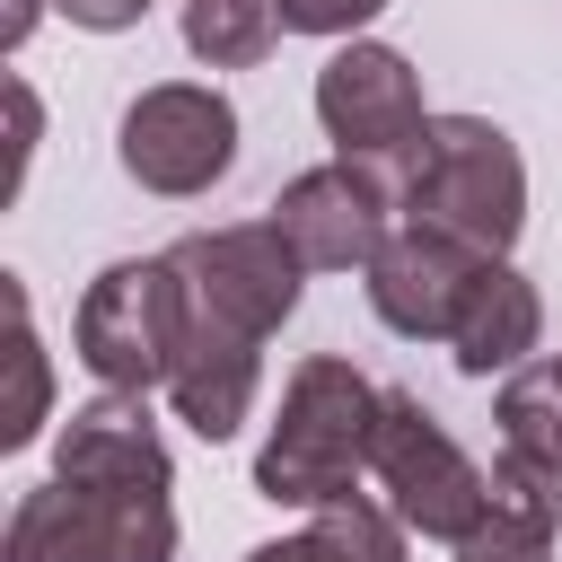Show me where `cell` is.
Returning a JSON list of instances; mask_svg holds the SVG:
<instances>
[{"mask_svg": "<svg viewBox=\"0 0 562 562\" xmlns=\"http://www.w3.org/2000/svg\"><path fill=\"white\" fill-rule=\"evenodd\" d=\"M176 465L140 395H88L53 439V483L9 509L0 562H176Z\"/></svg>", "mask_w": 562, "mask_h": 562, "instance_id": "cell-1", "label": "cell"}, {"mask_svg": "<svg viewBox=\"0 0 562 562\" xmlns=\"http://www.w3.org/2000/svg\"><path fill=\"white\" fill-rule=\"evenodd\" d=\"M378 395L342 351H316L290 369L281 386V413L255 448V492L263 501H290V509H325V501H351L360 474H369V439H378Z\"/></svg>", "mask_w": 562, "mask_h": 562, "instance_id": "cell-2", "label": "cell"}, {"mask_svg": "<svg viewBox=\"0 0 562 562\" xmlns=\"http://www.w3.org/2000/svg\"><path fill=\"white\" fill-rule=\"evenodd\" d=\"M413 228H439L474 255H509L527 228V158L501 123L483 114H430L422 149H413V193H404Z\"/></svg>", "mask_w": 562, "mask_h": 562, "instance_id": "cell-3", "label": "cell"}, {"mask_svg": "<svg viewBox=\"0 0 562 562\" xmlns=\"http://www.w3.org/2000/svg\"><path fill=\"white\" fill-rule=\"evenodd\" d=\"M176 342H184V281H176L167 255H123V263H105V272L79 290V307H70V351H79L88 378L114 386V395L167 386Z\"/></svg>", "mask_w": 562, "mask_h": 562, "instance_id": "cell-4", "label": "cell"}, {"mask_svg": "<svg viewBox=\"0 0 562 562\" xmlns=\"http://www.w3.org/2000/svg\"><path fill=\"white\" fill-rule=\"evenodd\" d=\"M369 474H378L386 509L404 518V536L465 544V536H474V518L492 509V465H474V457L448 439V422H439L413 386H386V395H378Z\"/></svg>", "mask_w": 562, "mask_h": 562, "instance_id": "cell-5", "label": "cell"}, {"mask_svg": "<svg viewBox=\"0 0 562 562\" xmlns=\"http://www.w3.org/2000/svg\"><path fill=\"white\" fill-rule=\"evenodd\" d=\"M114 149H123V176L140 193L193 202L237 167V105L220 88H202V79H158V88H140L123 105Z\"/></svg>", "mask_w": 562, "mask_h": 562, "instance_id": "cell-6", "label": "cell"}, {"mask_svg": "<svg viewBox=\"0 0 562 562\" xmlns=\"http://www.w3.org/2000/svg\"><path fill=\"white\" fill-rule=\"evenodd\" d=\"M316 123L334 140L342 167H386V176H413V149L430 132V105H422V79L395 44H342L325 70H316Z\"/></svg>", "mask_w": 562, "mask_h": 562, "instance_id": "cell-7", "label": "cell"}, {"mask_svg": "<svg viewBox=\"0 0 562 562\" xmlns=\"http://www.w3.org/2000/svg\"><path fill=\"white\" fill-rule=\"evenodd\" d=\"M167 263H176V281H184V299H193L202 316H220V325H237V334H255V342H272V334L290 325L299 272H307V263L281 246L272 220L193 228V237L167 246Z\"/></svg>", "mask_w": 562, "mask_h": 562, "instance_id": "cell-8", "label": "cell"}, {"mask_svg": "<svg viewBox=\"0 0 562 562\" xmlns=\"http://www.w3.org/2000/svg\"><path fill=\"white\" fill-rule=\"evenodd\" d=\"M404 202L369 176V167H307V176H290L281 193H272V228H281V246L307 263V272H369L378 263V246L395 237L386 220H395Z\"/></svg>", "mask_w": 562, "mask_h": 562, "instance_id": "cell-9", "label": "cell"}, {"mask_svg": "<svg viewBox=\"0 0 562 562\" xmlns=\"http://www.w3.org/2000/svg\"><path fill=\"white\" fill-rule=\"evenodd\" d=\"M483 263H492V255H474V246L404 220V228L378 246V263H369V307H378V325L404 334V342H448Z\"/></svg>", "mask_w": 562, "mask_h": 562, "instance_id": "cell-10", "label": "cell"}, {"mask_svg": "<svg viewBox=\"0 0 562 562\" xmlns=\"http://www.w3.org/2000/svg\"><path fill=\"white\" fill-rule=\"evenodd\" d=\"M255 386H263V342L237 334V325H220V316H202V307L184 299V342H176V369H167L176 422L220 448V439H237V422L255 413Z\"/></svg>", "mask_w": 562, "mask_h": 562, "instance_id": "cell-11", "label": "cell"}, {"mask_svg": "<svg viewBox=\"0 0 562 562\" xmlns=\"http://www.w3.org/2000/svg\"><path fill=\"white\" fill-rule=\"evenodd\" d=\"M536 334H544V299H536V281H527L509 255H492V263L474 272V290H465V316H457V334H448V360H457L465 378L527 369Z\"/></svg>", "mask_w": 562, "mask_h": 562, "instance_id": "cell-12", "label": "cell"}, {"mask_svg": "<svg viewBox=\"0 0 562 562\" xmlns=\"http://www.w3.org/2000/svg\"><path fill=\"white\" fill-rule=\"evenodd\" d=\"M562 474L527 465V457H492V509L474 518V536L457 544V562H553V527H562Z\"/></svg>", "mask_w": 562, "mask_h": 562, "instance_id": "cell-13", "label": "cell"}, {"mask_svg": "<svg viewBox=\"0 0 562 562\" xmlns=\"http://www.w3.org/2000/svg\"><path fill=\"white\" fill-rule=\"evenodd\" d=\"M492 422H501V448H509V457L562 474V360H527V369H509L501 395H492Z\"/></svg>", "mask_w": 562, "mask_h": 562, "instance_id": "cell-14", "label": "cell"}, {"mask_svg": "<svg viewBox=\"0 0 562 562\" xmlns=\"http://www.w3.org/2000/svg\"><path fill=\"white\" fill-rule=\"evenodd\" d=\"M281 35L272 0H184V53L211 70H255Z\"/></svg>", "mask_w": 562, "mask_h": 562, "instance_id": "cell-15", "label": "cell"}, {"mask_svg": "<svg viewBox=\"0 0 562 562\" xmlns=\"http://www.w3.org/2000/svg\"><path fill=\"white\" fill-rule=\"evenodd\" d=\"M307 562H404V518L386 501H325L307 527Z\"/></svg>", "mask_w": 562, "mask_h": 562, "instance_id": "cell-16", "label": "cell"}, {"mask_svg": "<svg viewBox=\"0 0 562 562\" xmlns=\"http://www.w3.org/2000/svg\"><path fill=\"white\" fill-rule=\"evenodd\" d=\"M18 307V413L0 422V448H26L35 422H44V351H35V325H26V290H9Z\"/></svg>", "mask_w": 562, "mask_h": 562, "instance_id": "cell-17", "label": "cell"}, {"mask_svg": "<svg viewBox=\"0 0 562 562\" xmlns=\"http://www.w3.org/2000/svg\"><path fill=\"white\" fill-rule=\"evenodd\" d=\"M281 9V35H351V26H369L386 0H272Z\"/></svg>", "mask_w": 562, "mask_h": 562, "instance_id": "cell-18", "label": "cell"}, {"mask_svg": "<svg viewBox=\"0 0 562 562\" xmlns=\"http://www.w3.org/2000/svg\"><path fill=\"white\" fill-rule=\"evenodd\" d=\"M70 26H88V35H123V26H140L149 18V0H53Z\"/></svg>", "mask_w": 562, "mask_h": 562, "instance_id": "cell-19", "label": "cell"}, {"mask_svg": "<svg viewBox=\"0 0 562 562\" xmlns=\"http://www.w3.org/2000/svg\"><path fill=\"white\" fill-rule=\"evenodd\" d=\"M246 562H307V536H281V544H255Z\"/></svg>", "mask_w": 562, "mask_h": 562, "instance_id": "cell-20", "label": "cell"}]
</instances>
